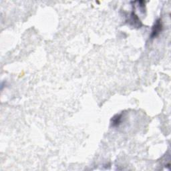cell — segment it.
Segmentation results:
<instances>
[{
    "label": "cell",
    "instance_id": "7a4b0ae2",
    "mask_svg": "<svg viewBox=\"0 0 171 171\" xmlns=\"http://www.w3.org/2000/svg\"><path fill=\"white\" fill-rule=\"evenodd\" d=\"M121 119H122V114H117L115 116H114L112 122V125L114 126H117L120 124L121 122Z\"/></svg>",
    "mask_w": 171,
    "mask_h": 171
},
{
    "label": "cell",
    "instance_id": "6da1fadb",
    "mask_svg": "<svg viewBox=\"0 0 171 171\" xmlns=\"http://www.w3.org/2000/svg\"><path fill=\"white\" fill-rule=\"evenodd\" d=\"M162 28V25L161 22V19H159L156 22L155 25L152 28V33H151V38H155L156 36H158V34L161 32Z\"/></svg>",
    "mask_w": 171,
    "mask_h": 171
}]
</instances>
